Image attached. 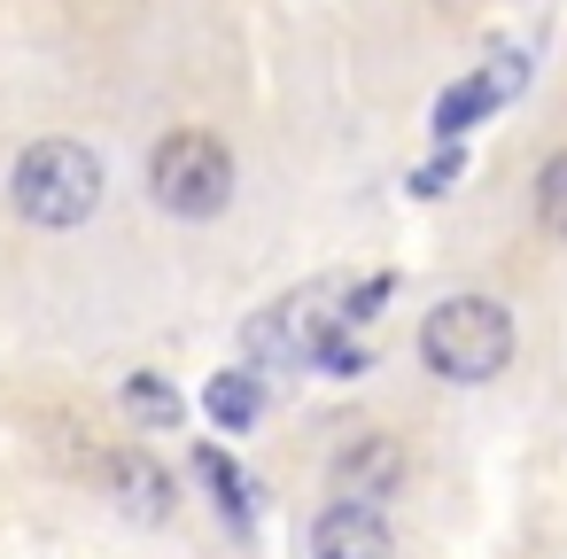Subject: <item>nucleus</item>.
Masks as SVG:
<instances>
[{
  "label": "nucleus",
  "instance_id": "f8f14e48",
  "mask_svg": "<svg viewBox=\"0 0 567 559\" xmlns=\"http://www.w3.org/2000/svg\"><path fill=\"white\" fill-rule=\"evenodd\" d=\"M443 179H458V148H443L435 164H420L412 172V195H443Z\"/></svg>",
  "mask_w": 567,
  "mask_h": 559
},
{
  "label": "nucleus",
  "instance_id": "f03ea898",
  "mask_svg": "<svg viewBox=\"0 0 567 559\" xmlns=\"http://www.w3.org/2000/svg\"><path fill=\"white\" fill-rule=\"evenodd\" d=\"M513 311L497 303V296H443L435 311H427V327H420V358H427V373L435 381H451V389H482V381H497L505 365H513Z\"/></svg>",
  "mask_w": 567,
  "mask_h": 559
},
{
  "label": "nucleus",
  "instance_id": "6e6552de",
  "mask_svg": "<svg viewBox=\"0 0 567 559\" xmlns=\"http://www.w3.org/2000/svg\"><path fill=\"white\" fill-rule=\"evenodd\" d=\"M203 412H210L226 435H249V427H257V412H265V381H257L249 365H234V373H218V381H210Z\"/></svg>",
  "mask_w": 567,
  "mask_h": 559
},
{
  "label": "nucleus",
  "instance_id": "ddd939ff",
  "mask_svg": "<svg viewBox=\"0 0 567 559\" xmlns=\"http://www.w3.org/2000/svg\"><path fill=\"white\" fill-rule=\"evenodd\" d=\"M443 9H474V0H443Z\"/></svg>",
  "mask_w": 567,
  "mask_h": 559
},
{
  "label": "nucleus",
  "instance_id": "7ed1b4c3",
  "mask_svg": "<svg viewBox=\"0 0 567 559\" xmlns=\"http://www.w3.org/2000/svg\"><path fill=\"white\" fill-rule=\"evenodd\" d=\"M148 195L172 218H218L234 203V156L210 133H164L148 156Z\"/></svg>",
  "mask_w": 567,
  "mask_h": 559
},
{
  "label": "nucleus",
  "instance_id": "0eeeda50",
  "mask_svg": "<svg viewBox=\"0 0 567 559\" xmlns=\"http://www.w3.org/2000/svg\"><path fill=\"white\" fill-rule=\"evenodd\" d=\"M520 79H528V63H520V55H497V71L458 79V86L435 102V133H443V141H458V133H466V125H482L497 102H513V86H520Z\"/></svg>",
  "mask_w": 567,
  "mask_h": 559
},
{
  "label": "nucleus",
  "instance_id": "9d476101",
  "mask_svg": "<svg viewBox=\"0 0 567 559\" xmlns=\"http://www.w3.org/2000/svg\"><path fill=\"white\" fill-rule=\"evenodd\" d=\"M195 474H203V482L218 489V505H226L234 520H249V482H241V474L226 466V451H195Z\"/></svg>",
  "mask_w": 567,
  "mask_h": 559
},
{
  "label": "nucleus",
  "instance_id": "f257e3e1",
  "mask_svg": "<svg viewBox=\"0 0 567 559\" xmlns=\"http://www.w3.org/2000/svg\"><path fill=\"white\" fill-rule=\"evenodd\" d=\"M9 203H17V218L40 226V234L86 226V218L102 210V156H94L86 141H71V133H48V141H32V148L17 156Z\"/></svg>",
  "mask_w": 567,
  "mask_h": 559
},
{
  "label": "nucleus",
  "instance_id": "423d86ee",
  "mask_svg": "<svg viewBox=\"0 0 567 559\" xmlns=\"http://www.w3.org/2000/svg\"><path fill=\"white\" fill-rule=\"evenodd\" d=\"M102 489H110V505L125 513V520H172V474L148 458V451H110V466H102Z\"/></svg>",
  "mask_w": 567,
  "mask_h": 559
},
{
  "label": "nucleus",
  "instance_id": "39448f33",
  "mask_svg": "<svg viewBox=\"0 0 567 559\" xmlns=\"http://www.w3.org/2000/svg\"><path fill=\"white\" fill-rule=\"evenodd\" d=\"M311 559H396L381 505H327L311 520Z\"/></svg>",
  "mask_w": 567,
  "mask_h": 559
},
{
  "label": "nucleus",
  "instance_id": "20e7f679",
  "mask_svg": "<svg viewBox=\"0 0 567 559\" xmlns=\"http://www.w3.org/2000/svg\"><path fill=\"white\" fill-rule=\"evenodd\" d=\"M396 482H404V443L396 435L365 427L334 451V497L342 505H381V497H396Z\"/></svg>",
  "mask_w": 567,
  "mask_h": 559
},
{
  "label": "nucleus",
  "instance_id": "1a4fd4ad",
  "mask_svg": "<svg viewBox=\"0 0 567 559\" xmlns=\"http://www.w3.org/2000/svg\"><path fill=\"white\" fill-rule=\"evenodd\" d=\"M125 412H133V420H148V427H179V412H187V404H179V389H164L156 373H133V381H125Z\"/></svg>",
  "mask_w": 567,
  "mask_h": 559
},
{
  "label": "nucleus",
  "instance_id": "9b49d317",
  "mask_svg": "<svg viewBox=\"0 0 567 559\" xmlns=\"http://www.w3.org/2000/svg\"><path fill=\"white\" fill-rule=\"evenodd\" d=\"M536 218L567 241V148H559V156L544 164V179H536Z\"/></svg>",
  "mask_w": 567,
  "mask_h": 559
}]
</instances>
